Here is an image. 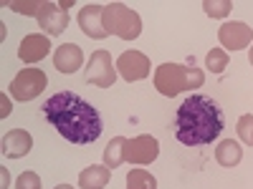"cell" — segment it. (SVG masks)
I'll return each instance as SVG.
<instances>
[{
	"instance_id": "obj_1",
	"label": "cell",
	"mask_w": 253,
	"mask_h": 189,
	"mask_svg": "<svg viewBox=\"0 0 253 189\" xmlns=\"http://www.w3.org/2000/svg\"><path fill=\"white\" fill-rule=\"evenodd\" d=\"M41 109H43V114L53 129L76 146L94 144L104 131V121H101L99 111L74 91L53 94L48 101H43Z\"/></svg>"
},
{
	"instance_id": "obj_11",
	"label": "cell",
	"mask_w": 253,
	"mask_h": 189,
	"mask_svg": "<svg viewBox=\"0 0 253 189\" xmlns=\"http://www.w3.org/2000/svg\"><path fill=\"white\" fill-rule=\"evenodd\" d=\"M51 53V38L46 33H31L20 40V48H18V58L23 63H38L43 61Z\"/></svg>"
},
{
	"instance_id": "obj_5",
	"label": "cell",
	"mask_w": 253,
	"mask_h": 189,
	"mask_svg": "<svg viewBox=\"0 0 253 189\" xmlns=\"http://www.w3.org/2000/svg\"><path fill=\"white\" fill-rule=\"evenodd\" d=\"M117 81V63L112 61L109 51H94L86 63V83L99 89H112Z\"/></svg>"
},
{
	"instance_id": "obj_24",
	"label": "cell",
	"mask_w": 253,
	"mask_h": 189,
	"mask_svg": "<svg viewBox=\"0 0 253 189\" xmlns=\"http://www.w3.org/2000/svg\"><path fill=\"white\" fill-rule=\"evenodd\" d=\"M205 83V73L200 68H195V63L187 68V91H193V89H200Z\"/></svg>"
},
{
	"instance_id": "obj_7",
	"label": "cell",
	"mask_w": 253,
	"mask_h": 189,
	"mask_svg": "<svg viewBox=\"0 0 253 189\" xmlns=\"http://www.w3.org/2000/svg\"><path fill=\"white\" fill-rule=\"evenodd\" d=\"M71 3H48V0H43L36 20H38V26L43 28L46 35L56 38V35H61L63 31H66V26H69V10L66 8Z\"/></svg>"
},
{
	"instance_id": "obj_26",
	"label": "cell",
	"mask_w": 253,
	"mask_h": 189,
	"mask_svg": "<svg viewBox=\"0 0 253 189\" xmlns=\"http://www.w3.org/2000/svg\"><path fill=\"white\" fill-rule=\"evenodd\" d=\"M248 61H251V66H253V46L248 48Z\"/></svg>"
},
{
	"instance_id": "obj_17",
	"label": "cell",
	"mask_w": 253,
	"mask_h": 189,
	"mask_svg": "<svg viewBox=\"0 0 253 189\" xmlns=\"http://www.w3.org/2000/svg\"><path fill=\"white\" fill-rule=\"evenodd\" d=\"M124 146H126V139L124 136H114L107 144V149H104V166L117 169V166L124 161Z\"/></svg>"
},
{
	"instance_id": "obj_6",
	"label": "cell",
	"mask_w": 253,
	"mask_h": 189,
	"mask_svg": "<svg viewBox=\"0 0 253 189\" xmlns=\"http://www.w3.org/2000/svg\"><path fill=\"white\" fill-rule=\"evenodd\" d=\"M46 86H48V78L41 68H23L10 81V96L15 101H31L43 94Z\"/></svg>"
},
{
	"instance_id": "obj_23",
	"label": "cell",
	"mask_w": 253,
	"mask_h": 189,
	"mask_svg": "<svg viewBox=\"0 0 253 189\" xmlns=\"http://www.w3.org/2000/svg\"><path fill=\"white\" fill-rule=\"evenodd\" d=\"M41 5H43V3H36V0H33V3H18V0L8 3V8L15 10V13H20V15H38Z\"/></svg>"
},
{
	"instance_id": "obj_19",
	"label": "cell",
	"mask_w": 253,
	"mask_h": 189,
	"mask_svg": "<svg viewBox=\"0 0 253 189\" xmlns=\"http://www.w3.org/2000/svg\"><path fill=\"white\" fill-rule=\"evenodd\" d=\"M205 68H210L213 73H223V71L228 68V51H223V48L208 51V56H205Z\"/></svg>"
},
{
	"instance_id": "obj_15",
	"label": "cell",
	"mask_w": 253,
	"mask_h": 189,
	"mask_svg": "<svg viewBox=\"0 0 253 189\" xmlns=\"http://www.w3.org/2000/svg\"><path fill=\"white\" fill-rule=\"evenodd\" d=\"M109 177H112V169L104 164H91L86 166L81 174H79V187L81 189H104L109 184Z\"/></svg>"
},
{
	"instance_id": "obj_21",
	"label": "cell",
	"mask_w": 253,
	"mask_h": 189,
	"mask_svg": "<svg viewBox=\"0 0 253 189\" xmlns=\"http://www.w3.org/2000/svg\"><path fill=\"white\" fill-rule=\"evenodd\" d=\"M236 131H238V139L248 146H253V114H243L238 119V126H236Z\"/></svg>"
},
{
	"instance_id": "obj_13",
	"label": "cell",
	"mask_w": 253,
	"mask_h": 189,
	"mask_svg": "<svg viewBox=\"0 0 253 189\" xmlns=\"http://www.w3.org/2000/svg\"><path fill=\"white\" fill-rule=\"evenodd\" d=\"M81 63H84V51L76 46V43H63L53 51V66L56 71L61 73H76L81 68Z\"/></svg>"
},
{
	"instance_id": "obj_25",
	"label": "cell",
	"mask_w": 253,
	"mask_h": 189,
	"mask_svg": "<svg viewBox=\"0 0 253 189\" xmlns=\"http://www.w3.org/2000/svg\"><path fill=\"white\" fill-rule=\"evenodd\" d=\"M53 189H74L71 184H58V187H53Z\"/></svg>"
},
{
	"instance_id": "obj_22",
	"label": "cell",
	"mask_w": 253,
	"mask_h": 189,
	"mask_svg": "<svg viewBox=\"0 0 253 189\" xmlns=\"http://www.w3.org/2000/svg\"><path fill=\"white\" fill-rule=\"evenodd\" d=\"M15 189H41V177L36 172H23L15 179Z\"/></svg>"
},
{
	"instance_id": "obj_2",
	"label": "cell",
	"mask_w": 253,
	"mask_h": 189,
	"mask_svg": "<svg viewBox=\"0 0 253 189\" xmlns=\"http://www.w3.org/2000/svg\"><path fill=\"white\" fill-rule=\"evenodd\" d=\"M225 129L223 111L213 98L203 94L187 96L175 116V136L185 146H205L213 144Z\"/></svg>"
},
{
	"instance_id": "obj_9",
	"label": "cell",
	"mask_w": 253,
	"mask_h": 189,
	"mask_svg": "<svg viewBox=\"0 0 253 189\" xmlns=\"http://www.w3.org/2000/svg\"><path fill=\"white\" fill-rule=\"evenodd\" d=\"M150 68H152V63L150 58H147L144 53L139 51H124L119 58H117V71L124 81H142L150 76Z\"/></svg>"
},
{
	"instance_id": "obj_14",
	"label": "cell",
	"mask_w": 253,
	"mask_h": 189,
	"mask_svg": "<svg viewBox=\"0 0 253 189\" xmlns=\"http://www.w3.org/2000/svg\"><path fill=\"white\" fill-rule=\"evenodd\" d=\"M33 149V136L26 129H13L3 136V154L10 159H20Z\"/></svg>"
},
{
	"instance_id": "obj_4",
	"label": "cell",
	"mask_w": 253,
	"mask_h": 189,
	"mask_svg": "<svg viewBox=\"0 0 253 189\" xmlns=\"http://www.w3.org/2000/svg\"><path fill=\"white\" fill-rule=\"evenodd\" d=\"M187 68L190 66H182V63H162V66H157L155 89L167 98L177 96L180 91H187Z\"/></svg>"
},
{
	"instance_id": "obj_3",
	"label": "cell",
	"mask_w": 253,
	"mask_h": 189,
	"mask_svg": "<svg viewBox=\"0 0 253 189\" xmlns=\"http://www.w3.org/2000/svg\"><path fill=\"white\" fill-rule=\"evenodd\" d=\"M101 23H104V31H107L109 35H117L122 40H134L142 33V18H139V13L132 10V8H126L124 3L104 5Z\"/></svg>"
},
{
	"instance_id": "obj_10",
	"label": "cell",
	"mask_w": 253,
	"mask_h": 189,
	"mask_svg": "<svg viewBox=\"0 0 253 189\" xmlns=\"http://www.w3.org/2000/svg\"><path fill=\"white\" fill-rule=\"evenodd\" d=\"M218 40L223 51H241L253 43V31L241 20H233V23H223L218 28Z\"/></svg>"
},
{
	"instance_id": "obj_8",
	"label": "cell",
	"mask_w": 253,
	"mask_h": 189,
	"mask_svg": "<svg viewBox=\"0 0 253 189\" xmlns=\"http://www.w3.org/2000/svg\"><path fill=\"white\" fill-rule=\"evenodd\" d=\"M160 157V141L150 134H139L134 139H126L124 146V161L129 164H152Z\"/></svg>"
},
{
	"instance_id": "obj_16",
	"label": "cell",
	"mask_w": 253,
	"mask_h": 189,
	"mask_svg": "<svg viewBox=\"0 0 253 189\" xmlns=\"http://www.w3.org/2000/svg\"><path fill=\"white\" fill-rule=\"evenodd\" d=\"M243 159V149H241V144L233 141V139H223L218 144V149H215V161L220 166H225V169H233V166H238Z\"/></svg>"
},
{
	"instance_id": "obj_12",
	"label": "cell",
	"mask_w": 253,
	"mask_h": 189,
	"mask_svg": "<svg viewBox=\"0 0 253 189\" xmlns=\"http://www.w3.org/2000/svg\"><path fill=\"white\" fill-rule=\"evenodd\" d=\"M101 13H104V5H96V3H89L79 10V28L84 31V35H89L94 40H101L107 38L109 33L104 31V23H101Z\"/></svg>"
},
{
	"instance_id": "obj_18",
	"label": "cell",
	"mask_w": 253,
	"mask_h": 189,
	"mask_svg": "<svg viewBox=\"0 0 253 189\" xmlns=\"http://www.w3.org/2000/svg\"><path fill=\"white\" fill-rule=\"evenodd\" d=\"M126 189H157V179L147 169H132L126 174Z\"/></svg>"
},
{
	"instance_id": "obj_20",
	"label": "cell",
	"mask_w": 253,
	"mask_h": 189,
	"mask_svg": "<svg viewBox=\"0 0 253 189\" xmlns=\"http://www.w3.org/2000/svg\"><path fill=\"white\" fill-rule=\"evenodd\" d=\"M203 8L210 18H225L230 10H233V0H205Z\"/></svg>"
}]
</instances>
